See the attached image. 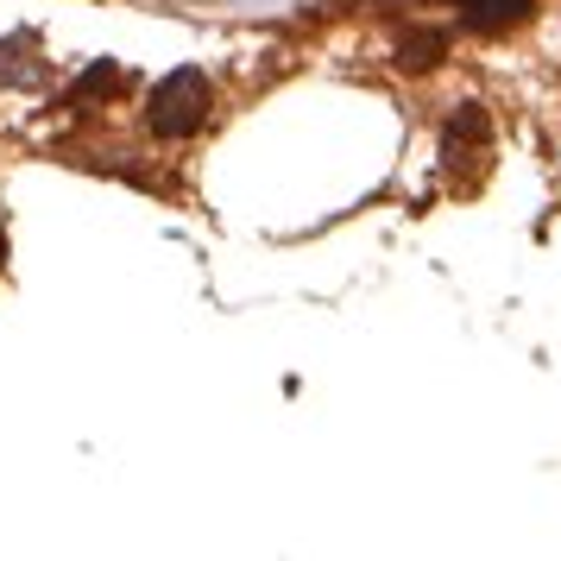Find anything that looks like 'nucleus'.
Wrapping results in <instances>:
<instances>
[{
    "mask_svg": "<svg viewBox=\"0 0 561 561\" xmlns=\"http://www.w3.org/2000/svg\"><path fill=\"white\" fill-rule=\"evenodd\" d=\"M208 107H215V82H208L203 70H171V77L146 95V127H152L158 139H196V133L208 127Z\"/></svg>",
    "mask_w": 561,
    "mask_h": 561,
    "instance_id": "obj_1",
    "label": "nucleus"
},
{
    "mask_svg": "<svg viewBox=\"0 0 561 561\" xmlns=\"http://www.w3.org/2000/svg\"><path fill=\"white\" fill-rule=\"evenodd\" d=\"M530 7L536 0H460V20L480 26V32H505L517 20H530Z\"/></svg>",
    "mask_w": 561,
    "mask_h": 561,
    "instance_id": "obj_2",
    "label": "nucleus"
},
{
    "mask_svg": "<svg viewBox=\"0 0 561 561\" xmlns=\"http://www.w3.org/2000/svg\"><path fill=\"white\" fill-rule=\"evenodd\" d=\"M442 45H448V38H442V32H430V26L404 32V38H398V70H430L435 57H442Z\"/></svg>",
    "mask_w": 561,
    "mask_h": 561,
    "instance_id": "obj_3",
    "label": "nucleus"
},
{
    "mask_svg": "<svg viewBox=\"0 0 561 561\" xmlns=\"http://www.w3.org/2000/svg\"><path fill=\"white\" fill-rule=\"evenodd\" d=\"M121 82H127V77H121L114 64H95V70H82V82H77V89H70V102H77V107H89V102H95V95H102V102H107V95H114Z\"/></svg>",
    "mask_w": 561,
    "mask_h": 561,
    "instance_id": "obj_4",
    "label": "nucleus"
},
{
    "mask_svg": "<svg viewBox=\"0 0 561 561\" xmlns=\"http://www.w3.org/2000/svg\"><path fill=\"white\" fill-rule=\"evenodd\" d=\"M0 259H7V233H0Z\"/></svg>",
    "mask_w": 561,
    "mask_h": 561,
    "instance_id": "obj_5",
    "label": "nucleus"
}]
</instances>
